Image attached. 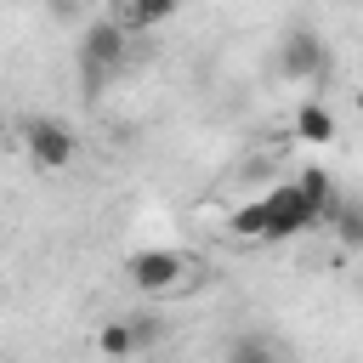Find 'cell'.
I'll list each match as a JSON object with an SVG mask.
<instances>
[{
  "label": "cell",
  "mask_w": 363,
  "mask_h": 363,
  "mask_svg": "<svg viewBox=\"0 0 363 363\" xmlns=\"http://www.w3.org/2000/svg\"><path fill=\"white\" fill-rule=\"evenodd\" d=\"M306 227H318V210L306 204V193H301L295 182H284V187L261 193L255 204H244V210L227 221V233H233V238H250V244L295 238V233H306Z\"/></svg>",
  "instance_id": "1"
},
{
  "label": "cell",
  "mask_w": 363,
  "mask_h": 363,
  "mask_svg": "<svg viewBox=\"0 0 363 363\" xmlns=\"http://www.w3.org/2000/svg\"><path fill=\"white\" fill-rule=\"evenodd\" d=\"M125 278L136 295H176L193 284V255L187 250H170V244H153V250H136L125 261Z\"/></svg>",
  "instance_id": "2"
},
{
  "label": "cell",
  "mask_w": 363,
  "mask_h": 363,
  "mask_svg": "<svg viewBox=\"0 0 363 363\" xmlns=\"http://www.w3.org/2000/svg\"><path fill=\"white\" fill-rule=\"evenodd\" d=\"M130 28L119 23V17H102V23H91L85 28V40H79V74H85V85L96 91L108 74H119L125 62H130Z\"/></svg>",
  "instance_id": "3"
},
{
  "label": "cell",
  "mask_w": 363,
  "mask_h": 363,
  "mask_svg": "<svg viewBox=\"0 0 363 363\" xmlns=\"http://www.w3.org/2000/svg\"><path fill=\"white\" fill-rule=\"evenodd\" d=\"M17 142H23L28 164H34V170H51V176L79 159V136H74V125L57 119V113H34V119L17 130Z\"/></svg>",
  "instance_id": "4"
},
{
  "label": "cell",
  "mask_w": 363,
  "mask_h": 363,
  "mask_svg": "<svg viewBox=\"0 0 363 363\" xmlns=\"http://www.w3.org/2000/svg\"><path fill=\"white\" fill-rule=\"evenodd\" d=\"M278 74L284 79H301V85H318L329 74V45L318 28H289L278 40Z\"/></svg>",
  "instance_id": "5"
},
{
  "label": "cell",
  "mask_w": 363,
  "mask_h": 363,
  "mask_svg": "<svg viewBox=\"0 0 363 363\" xmlns=\"http://www.w3.org/2000/svg\"><path fill=\"white\" fill-rule=\"evenodd\" d=\"M289 130H295V142L323 147V142H335V108H323V102L312 96V102H301V108L289 113Z\"/></svg>",
  "instance_id": "6"
},
{
  "label": "cell",
  "mask_w": 363,
  "mask_h": 363,
  "mask_svg": "<svg viewBox=\"0 0 363 363\" xmlns=\"http://www.w3.org/2000/svg\"><path fill=\"white\" fill-rule=\"evenodd\" d=\"M182 11V0H119V23L130 34H147V28H164L170 17Z\"/></svg>",
  "instance_id": "7"
},
{
  "label": "cell",
  "mask_w": 363,
  "mask_h": 363,
  "mask_svg": "<svg viewBox=\"0 0 363 363\" xmlns=\"http://www.w3.org/2000/svg\"><path fill=\"white\" fill-rule=\"evenodd\" d=\"M227 363H284V352H278V340H272V335L244 329V335H233V340H227Z\"/></svg>",
  "instance_id": "8"
},
{
  "label": "cell",
  "mask_w": 363,
  "mask_h": 363,
  "mask_svg": "<svg viewBox=\"0 0 363 363\" xmlns=\"http://www.w3.org/2000/svg\"><path fill=\"white\" fill-rule=\"evenodd\" d=\"M295 187L306 193V204L318 210V227H323V221L335 216V204H340V193H335V176H329V170H301V176H295Z\"/></svg>",
  "instance_id": "9"
},
{
  "label": "cell",
  "mask_w": 363,
  "mask_h": 363,
  "mask_svg": "<svg viewBox=\"0 0 363 363\" xmlns=\"http://www.w3.org/2000/svg\"><path fill=\"white\" fill-rule=\"evenodd\" d=\"M96 352H102L108 363H125V357H136V335H130V318H108V323L96 329Z\"/></svg>",
  "instance_id": "10"
},
{
  "label": "cell",
  "mask_w": 363,
  "mask_h": 363,
  "mask_svg": "<svg viewBox=\"0 0 363 363\" xmlns=\"http://www.w3.org/2000/svg\"><path fill=\"white\" fill-rule=\"evenodd\" d=\"M335 238L346 244V250H363V204H335Z\"/></svg>",
  "instance_id": "11"
},
{
  "label": "cell",
  "mask_w": 363,
  "mask_h": 363,
  "mask_svg": "<svg viewBox=\"0 0 363 363\" xmlns=\"http://www.w3.org/2000/svg\"><path fill=\"white\" fill-rule=\"evenodd\" d=\"M130 335H136V357H142V352H153V346L164 340V323L147 318V312H136V318H130Z\"/></svg>",
  "instance_id": "12"
},
{
  "label": "cell",
  "mask_w": 363,
  "mask_h": 363,
  "mask_svg": "<svg viewBox=\"0 0 363 363\" xmlns=\"http://www.w3.org/2000/svg\"><path fill=\"white\" fill-rule=\"evenodd\" d=\"M352 102H357V113H363V91H357V96H352Z\"/></svg>",
  "instance_id": "13"
},
{
  "label": "cell",
  "mask_w": 363,
  "mask_h": 363,
  "mask_svg": "<svg viewBox=\"0 0 363 363\" xmlns=\"http://www.w3.org/2000/svg\"><path fill=\"white\" fill-rule=\"evenodd\" d=\"M0 136H6V113H0Z\"/></svg>",
  "instance_id": "14"
}]
</instances>
